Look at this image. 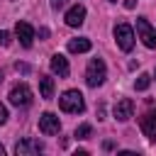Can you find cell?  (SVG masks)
Segmentation results:
<instances>
[{
	"label": "cell",
	"instance_id": "ffe728a7",
	"mask_svg": "<svg viewBox=\"0 0 156 156\" xmlns=\"http://www.w3.org/2000/svg\"><path fill=\"white\" fill-rule=\"evenodd\" d=\"M63 2H66V0H51V7H54V10H58Z\"/></svg>",
	"mask_w": 156,
	"mask_h": 156
},
{
	"label": "cell",
	"instance_id": "52a82bcc",
	"mask_svg": "<svg viewBox=\"0 0 156 156\" xmlns=\"http://www.w3.org/2000/svg\"><path fill=\"white\" fill-rule=\"evenodd\" d=\"M15 34H17V39H20V44H22L24 49L32 46V41H34V29H32L29 22H17V24H15Z\"/></svg>",
	"mask_w": 156,
	"mask_h": 156
},
{
	"label": "cell",
	"instance_id": "ac0fdd59",
	"mask_svg": "<svg viewBox=\"0 0 156 156\" xmlns=\"http://www.w3.org/2000/svg\"><path fill=\"white\" fill-rule=\"evenodd\" d=\"M15 68H17V71H20V73H29V66H27V63H17V66H15Z\"/></svg>",
	"mask_w": 156,
	"mask_h": 156
},
{
	"label": "cell",
	"instance_id": "7a4b0ae2",
	"mask_svg": "<svg viewBox=\"0 0 156 156\" xmlns=\"http://www.w3.org/2000/svg\"><path fill=\"white\" fill-rule=\"evenodd\" d=\"M58 107L63 112H83L85 110V102H83V95L78 90H66L58 98Z\"/></svg>",
	"mask_w": 156,
	"mask_h": 156
},
{
	"label": "cell",
	"instance_id": "5b68a950",
	"mask_svg": "<svg viewBox=\"0 0 156 156\" xmlns=\"http://www.w3.org/2000/svg\"><path fill=\"white\" fill-rule=\"evenodd\" d=\"M136 34H139V39L144 41L146 49H156V32H154L151 24L146 22V17H139V20H136Z\"/></svg>",
	"mask_w": 156,
	"mask_h": 156
},
{
	"label": "cell",
	"instance_id": "603a6c76",
	"mask_svg": "<svg viewBox=\"0 0 156 156\" xmlns=\"http://www.w3.org/2000/svg\"><path fill=\"white\" fill-rule=\"evenodd\" d=\"M0 80H2V71H0Z\"/></svg>",
	"mask_w": 156,
	"mask_h": 156
},
{
	"label": "cell",
	"instance_id": "8fae6325",
	"mask_svg": "<svg viewBox=\"0 0 156 156\" xmlns=\"http://www.w3.org/2000/svg\"><path fill=\"white\" fill-rule=\"evenodd\" d=\"M83 22H85V7L83 5H73L66 12V24L68 27H80Z\"/></svg>",
	"mask_w": 156,
	"mask_h": 156
},
{
	"label": "cell",
	"instance_id": "cb8c5ba5",
	"mask_svg": "<svg viewBox=\"0 0 156 156\" xmlns=\"http://www.w3.org/2000/svg\"><path fill=\"white\" fill-rule=\"evenodd\" d=\"M112 2H117V0H112Z\"/></svg>",
	"mask_w": 156,
	"mask_h": 156
},
{
	"label": "cell",
	"instance_id": "7402d4cb",
	"mask_svg": "<svg viewBox=\"0 0 156 156\" xmlns=\"http://www.w3.org/2000/svg\"><path fill=\"white\" fill-rule=\"evenodd\" d=\"M0 156H5V146L2 144H0Z\"/></svg>",
	"mask_w": 156,
	"mask_h": 156
},
{
	"label": "cell",
	"instance_id": "5bb4252c",
	"mask_svg": "<svg viewBox=\"0 0 156 156\" xmlns=\"http://www.w3.org/2000/svg\"><path fill=\"white\" fill-rule=\"evenodd\" d=\"M39 93H41L44 100H51V98H54V78L41 76V78H39Z\"/></svg>",
	"mask_w": 156,
	"mask_h": 156
},
{
	"label": "cell",
	"instance_id": "9c48e42d",
	"mask_svg": "<svg viewBox=\"0 0 156 156\" xmlns=\"http://www.w3.org/2000/svg\"><path fill=\"white\" fill-rule=\"evenodd\" d=\"M44 146H41V141H37V139H22V141H17V146H15V154L17 156H32V154H39Z\"/></svg>",
	"mask_w": 156,
	"mask_h": 156
},
{
	"label": "cell",
	"instance_id": "8992f818",
	"mask_svg": "<svg viewBox=\"0 0 156 156\" xmlns=\"http://www.w3.org/2000/svg\"><path fill=\"white\" fill-rule=\"evenodd\" d=\"M58 129H61V122H58V117L54 112H44L39 117V132L41 134L51 136V134H58Z\"/></svg>",
	"mask_w": 156,
	"mask_h": 156
},
{
	"label": "cell",
	"instance_id": "e0dca14e",
	"mask_svg": "<svg viewBox=\"0 0 156 156\" xmlns=\"http://www.w3.org/2000/svg\"><path fill=\"white\" fill-rule=\"evenodd\" d=\"M5 122H7V107L0 105V124H5Z\"/></svg>",
	"mask_w": 156,
	"mask_h": 156
},
{
	"label": "cell",
	"instance_id": "ba28073f",
	"mask_svg": "<svg viewBox=\"0 0 156 156\" xmlns=\"http://www.w3.org/2000/svg\"><path fill=\"white\" fill-rule=\"evenodd\" d=\"M132 115H134V100H132V98H122V100L115 105V119L127 122Z\"/></svg>",
	"mask_w": 156,
	"mask_h": 156
},
{
	"label": "cell",
	"instance_id": "2e32d148",
	"mask_svg": "<svg viewBox=\"0 0 156 156\" xmlns=\"http://www.w3.org/2000/svg\"><path fill=\"white\" fill-rule=\"evenodd\" d=\"M88 134H90V124H80V127L76 129V136H78V139H88Z\"/></svg>",
	"mask_w": 156,
	"mask_h": 156
},
{
	"label": "cell",
	"instance_id": "4fadbf2b",
	"mask_svg": "<svg viewBox=\"0 0 156 156\" xmlns=\"http://www.w3.org/2000/svg\"><path fill=\"white\" fill-rule=\"evenodd\" d=\"M90 39H85V37H80V39H71L68 41V51L71 54H85V51H90Z\"/></svg>",
	"mask_w": 156,
	"mask_h": 156
},
{
	"label": "cell",
	"instance_id": "3957f363",
	"mask_svg": "<svg viewBox=\"0 0 156 156\" xmlns=\"http://www.w3.org/2000/svg\"><path fill=\"white\" fill-rule=\"evenodd\" d=\"M115 39H117V46L122 51H132V46H134V29L122 22V24L115 27Z\"/></svg>",
	"mask_w": 156,
	"mask_h": 156
},
{
	"label": "cell",
	"instance_id": "6da1fadb",
	"mask_svg": "<svg viewBox=\"0 0 156 156\" xmlns=\"http://www.w3.org/2000/svg\"><path fill=\"white\" fill-rule=\"evenodd\" d=\"M105 78H107L105 61H102V58H93V61L88 63V71H85V83H88L90 88H98V85L105 83Z\"/></svg>",
	"mask_w": 156,
	"mask_h": 156
},
{
	"label": "cell",
	"instance_id": "277c9868",
	"mask_svg": "<svg viewBox=\"0 0 156 156\" xmlns=\"http://www.w3.org/2000/svg\"><path fill=\"white\" fill-rule=\"evenodd\" d=\"M10 102L17 105V107H27L32 102V90L27 83H17L12 90H10Z\"/></svg>",
	"mask_w": 156,
	"mask_h": 156
},
{
	"label": "cell",
	"instance_id": "7c38bea8",
	"mask_svg": "<svg viewBox=\"0 0 156 156\" xmlns=\"http://www.w3.org/2000/svg\"><path fill=\"white\" fill-rule=\"evenodd\" d=\"M51 71H54L56 76H61V78H66V76L71 73V68H68V61H66L61 54H54V56H51Z\"/></svg>",
	"mask_w": 156,
	"mask_h": 156
},
{
	"label": "cell",
	"instance_id": "44dd1931",
	"mask_svg": "<svg viewBox=\"0 0 156 156\" xmlns=\"http://www.w3.org/2000/svg\"><path fill=\"white\" fill-rule=\"evenodd\" d=\"M10 39H7V32H0V44H7Z\"/></svg>",
	"mask_w": 156,
	"mask_h": 156
},
{
	"label": "cell",
	"instance_id": "d6986e66",
	"mask_svg": "<svg viewBox=\"0 0 156 156\" xmlns=\"http://www.w3.org/2000/svg\"><path fill=\"white\" fill-rule=\"evenodd\" d=\"M124 7H127V10H134V7H136V0H124Z\"/></svg>",
	"mask_w": 156,
	"mask_h": 156
},
{
	"label": "cell",
	"instance_id": "9a60e30c",
	"mask_svg": "<svg viewBox=\"0 0 156 156\" xmlns=\"http://www.w3.org/2000/svg\"><path fill=\"white\" fill-rule=\"evenodd\" d=\"M149 83H151V76H149V73H141V76L136 78L134 88H136V90H146V88H149Z\"/></svg>",
	"mask_w": 156,
	"mask_h": 156
},
{
	"label": "cell",
	"instance_id": "30bf717a",
	"mask_svg": "<svg viewBox=\"0 0 156 156\" xmlns=\"http://www.w3.org/2000/svg\"><path fill=\"white\" fill-rule=\"evenodd\" d=\"M141 132L156 144V110H149V112L141 117Z\"/></svg>",
	"mask_w": 156,
	"mask_h": 156
}]
</instances>
